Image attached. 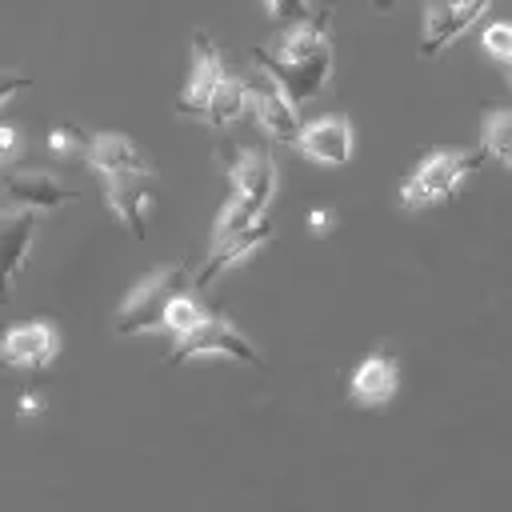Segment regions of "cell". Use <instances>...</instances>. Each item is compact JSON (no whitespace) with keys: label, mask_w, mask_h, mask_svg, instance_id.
Listing matches in <instances>:
<instances>
[{"label":"cell","mask_w":512,"mask_h":512,"mask_svg":"<svg viewBox=\"0 0 512 512\" xmlns=\"http://www.w3.org/2000/svg\"><path fill=\"white\" fill-rule=\"evenodd\" d=\"M244 112H248L244 80H236V76L224 72V80H220L216 92H212V104H208V116H204V120H208L212 128H224V124H236Z\"/></svg>","instance_id":"17"},{"label":"cell","mask_w":512,"mask_h":512,"mask_svg":"<svg viewBox=\"0 0 512 512\" xmlns=\"http://www.w3.org/2000/svg\"><path fill=\"white\" fill-rule=\"evenodd\" d=\"M396 384H400V372L392 356H364L352 372V400L376 408L396 396Z\"/></svg>","instance_id":"16"},{"label":"cell","mask_w":512,"mask_h":512,"mask_svg":"<svg viewBox=\"0 0 512 512\" xmlns=\"http://www.w3.org/2000/svg\"><path fill=\"white\" fill-rule=\"evenodd\" d=\"M260 216H264V212H256V208H252L244 196H236V192H232V196L224 200L220 216H216V228H212V244H216V240H228V236H236L240 228H248V224H252V220H260Z\"/></svg>","instance_id":"19"},{"label":"cell","mask_w":512,"mask_h":512,"mask_svg":"<svg viewBox=\"0 0 512 512\" xmlns=\"http://www.w3.org/2000/svg\"><path fill=\"white\" fill-rule=\"evenodd\" d=\"M484 148H440V152H428L412 176H404L400 184V208H428L436 200H448L460 180L480 164Z\"/></svg>","instance_id":"3"},{"label":"cell","mask_w":512,"mask_h":512,"mask_svg":"<svg viewBox=\"0 0 512 512\" xmlns=\"http://www.w3.org/2000/svg\"><path fill=\"white\" fill-rule=\"evenodd\" d=\"M328 16L332 8L316 12L308 24L284 28L280 40L272 48H256L252 60L284 88V96L300 108L304 100H312L328 76H332V40H328Z\"/></svg>","instance_id":"1"},{"label":"cell","mask_w":512,"mask_h":512,"mask_svg":"<svg viewBox=\"0 0 512 512\" xmlns=\"http://www.w3.org/2000/svg\"><path fill=\"white\" fill-rule=\"evenodd\" d=\"M0 200L12 204V208L52 212L60 204H72L76 192H68L52 172H40V168H8V172H0Z\"/></svg>","instance_id":"8"},{"label":"cell","mask_w":512,"mask_h":512,"mask_svg":"<svg viewBox=\"0 0 512 512\" xmlns=\"http://www.w3.org/2000/svg\"><path fill=\"white\" fill-rule=\"evenodd\" d=\"M372 8H376V12H392V8H396V0H372Z\"/></svg>","instance_id":"28"},{"label":"cell","mask_w":512,"mask_h":512,"mask_svg":"<svg viewBox=\"0 0 512 512\" xmlns=\"http://www.w3.org/2000/svg\"><path fill=\"white\" fill-rule=\"evenodd\" d=\"M296 148L316 164H344L352 156V124L344 116H320L300 124Z\"/></svg>","instance_id":"14"},{"label":"cell","mask_w":512,"mask_h":512,"mask_svg":"<svg viewBox=\"0 0 512 512\" xmlns=\"http://www.w3.org/2000/svg\"><path fill=\"white\" fill-rule=\"evenodd\" d=\"M12 152H16V128L0 124V160H8Z\"/></svg>","instance_id":"26"},{"label":"cell","mask_w":512,"mask_h":512,"mask_svg":"<svg viewBox=\"0 0 512 512\" xmlns=\"http://www.w3.org/2000/svg\"><path fill=\"white\" fill-rule=\"evenodd\" d=\"M492 0H432L428 12H424V36H420V52L424 56H436L440 48H448L460 32H468L480 12L488 8Z\"/></svg>","instance_id":"9"},{"label":"cell","mask_w":512,"mask_h":512,"mask_svg":"<svg viewBox=\"0 0 512 512\" xmlns=\"http://www.w3.org/2000/svg\"><path fill=\"white\" fill-rule=\"evenodd\" d=\"M264 12H268L272 24L296 28V24H308L316 16V4L312 0H264Z\"/></svg>","instance_id":"21"},{"label":"cell","mask_w":512,"mask_h":512,"mask_svg":"<svg viewBox=\"0 0 512 512\" xmlns=\"http://www.w3.org/2000/svg\"><path fill=\"white\" fill-rule=\"evenodd\" d=\"M200 316H204V308H200L188 292H176V296L168 300V308H164V332L180 336V332L196 328V324H200Z\"/></svg>","instance_id":"20"},{"label":"cell","mask_w":512,"mask_h":512,"mask_svg":"<svg viewBox=\"0 0 512 512\" xmlns=\"http://www.w3.org/2000/svg\"><path fill=\"white\" fill-rule=\"evenodd\" d=\"M196 356H224V360H240V364H248V368H264L260 352L236 332V324H232L224 312H204L196 328L180 332L164 364L176 368V364L196 360Z\"/></svg>","instance_id":"4"},{"label":"cell","mask_w":512,"mask_h":512,"mask_svg":"<svg viewBox=\"0 0 512 512\" xmlns=\"http://www.w3.org/2000/svg\"><path fill=\"white\" fill-rule=\"evenodd\" d=\"M228 180L236 196H244L256 212H264L276 192V160L264 148H236V156L228 160Z\"/></svg>","instance_id":"11"},{"label":"cell","mask_w":512,"mask_h":512,"mask_svg":"<svg viewBox=\"0 0 512 512\" xmlns=\"http://www.w3.org/2000/svg\"><path fill=\"white\" fill-rule=\"evenodd\" d=\"M88 140H92V136H84L80 128H72V124H60V128H52V136H48V148H52L56 156H84V152H88Z\"/></svg>","instance_id":"22"},{"label":"cell","mask_w":512,"mask_h":512,"mask_svg":"<svg viewBox=\"0 0 512 512\" xmlns=\"http://www.w3.org/2000/svg\"><path fill=\"white\" fill-rule=\"evenodd\" d=\"M484 152L512 172V108H496L484 120Z\"/></svg>","instance_id":"18"},{"label":"cell","mask_w":512,"mask_h":512,"mask_svg":"<svg viewBox=\"0 0 512 512\" xmlns=\"http://www.w3.org/2000/svg\"><path fill=\"white\" fill-rule=\"evenodd\" d=\"M192 284V276H188V264H164V268H156V272H148L128 296H124V304L116 308V320H112V328H116V336H144V332H160L164 328V308H168V300L176 296V292H184Z\"/></svg>","instance_id":"2"},{"label":"cell","mask_w":512,"mask_h":512,"mask_svg":"<svg viewBox=\"0 0 512 512\" xmlns=\"http://www.w3.org/2000/svg\"><path fill=\"white\" fill-rule=\"evenodd\" d=\"M504 64H508V72H512V56H508V60H504Z\"/></svg>","instance_id":"29"},{"label":"cell","mask_w":512,"mask_h":512,"mask_svg":"<svg viewBox=\"0 0 512 512\" xmlns=\"http://www.w3.org/2000/svg\"><path fill=\"white\" fill-rule=\"evenodd\" d=\"M244 92H248V112L256 116V124L264 128V136H272V140L296 148V136H300L296 104L284 96V88H280L260 64H256V72L244 80Z\"/></svg>","instance_id":"5"},{"label":"cell","mask_w":512,"mask_h":512,"mask_svg":"<svg viewBox=\"0 0 512 512\" xmlns=\"http://www.w3.org/2000/svg\"><path fill=\"white\" fill-rule=\"evenodd\" d=\"M484 52L496 60H508L512 56V24H492L484 32Z\"/></svg>","instance_id":"23"},{"label":"cell","mask_w":512,"mask_h":512,"mask_svg":"<svg viewBox=\"0 0 512 512\" xmlns=\"http://www.w3.org/2000/svg\"><path fill=\"white\" fill-rule=\"evenodd\" d=\"M148 176H136V172H116V176H104V200L112 208V216L136 236V240H148V228H144V216H148V204H152V192L144 188Z\"/></svg>","instance_id":"13"},{"label":"cell","mask_w":512,"mask_h":512,"mask_svg":"<svg viewBox=\"0 0 512 512\" xmlns=\"http://www.w3.org/2000/svg\"><path fill=\"white\" fill-rule=\"evenodd\" d=\"M56 348H60L56 328H52L48 320H32V324H16V328L4 332V340H0V360H4L8 368H32V372H36V368H48V364H52Z\"/></svg>","instance_id":"10"},{"label":"cell","mask_w":512,"mask_h":512,"mask_svg":"<svg viewBox=\"0 0 512 512\" xmlns=\"http://www.w3.org/2000/svg\"><path fill=\"white\" fill-rule=\"evenodd\" d=\"M36 236V212L32 208H0V304L12 300L16 280L28 264V248Z\"/></svg>","instance_id":"6"},{"label":"cell","mask_w":512,"mask_h":512,"mask_svg":"<svg viewBox=\"0 0 512 512\" xmlns=\"http://www.w3.org/2000/svg\"><path fill=\"white\" fill-rule=\"evenodd\" d=\"M32 80L28 76H20V72H0V104L8 100V96H16L20 88H28Z\"/></svg>","instance_id":"25"},{"label":"cell","mask_w":512,"mask_h":512,"mask_svg":"<svg viewBox=\"0 0 512 512\" xmlns=\"http://www.w3.org/2000/svg\"><path fill=\"white\" fill-rule=\"evenodd\" d=\"M272 240V224L260 216V220H252L248 228H240L236 236H228V240H216L212 244V252H208V260L200 264V272L192 276V288H208L220 272H228L232 264H240L244 256H252L256 248H264Z\"/></svg>","instance_id":"12"},{"label":"cell","mask_w":512,"mask_h":512,"mask_svg":"<svg viewBox=\"0 0 512 512\" xmlns=\"http://www.w3.org/2000/svg\"><path fill=\"white\" fill-rule=\"evenodd\" d=\"M332 220H336V216H332L328 208H312V212H308V232H312V236H328V232H332Z\"/></svg>","instance_id":"24"},{"label":"cell","mask_w":512,"mask_h":512,"mask_svg":"<svg viewBox=\"0 0 512 512\" xmlns=\"http://www.w3.org/2000/svg\"><path fill=\"white\" fill-rule=\"evenodd\" d=\"M40 408H44V400H40L36 392H24V396H20V416H36Z\"/></svg>","instance_id":"27"},{"label":"cell","mask_w":512,"mask_h":512,"mask_svg":"<svg viewBox=\"0 0 512 512\" xmlns=\"http://www.w3.org/2000/svg\"><path fill=\"white\" fill-rule=\"evenodd\" d=\"M224 80V60H220V48L212 44L208 32H196L192 36V76L176 100V112L180 116H192V120H204L208 116V104H212V92L216 84Z\"/></svg>","instance_id":"7"},{"label":"cell","mask_w":512,"mask_h":512,"mask_svg":"<svg viewBox=\"0 0 512 512\" xmlns=\"http://www.w3.org/2000/svg\"><path fill=\"white\" fill-rule=\"evenodd\" d=\"M88 168L100 172V176H116V172H136V176H152V160L120 132H100L88 140V152H84Z\"/></svg>","instance_id":"15"}]
</instances>
